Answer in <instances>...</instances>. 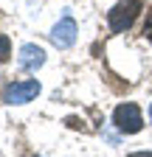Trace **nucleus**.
I'll return each mask as SVG.
<instances>
[{
    "label": "nucleus",
    "mask_w": 152,
    "mask_h": 157,
    "mask_svg": "<svg viewBox=\"0 0 152 157\" xmlns=\"http://www.w3.org/2000/svg\"><path fill=\"white\" fill-rule=\"evenodd\" d=\"M141 11H144V0H118V3L107 11L110 31H113V34L127 31V28L138 20V14H141Z\"/></svg>",
    "instance_id": "obj_1"
},
{
    "label": "nucleus",
    "mask_w": 152,
    "mask_h": 157,
    "mask_svg": "<svg viewBox=\"0 0 152 157\" xmlns=\"http://www.w3.org/2000/svg\"><path fill=\"white\" fill-rule=\"evenodd\" d=\"M113 124L118 126V132L124 135H135L144 129V118H141V109L135 104H118L116 112H113Z\"/></svg>",
    "instance_id": "obj_2"
},
{
    "label": "nucleus",
    "mask_w": 152,
    "mask_h": 157,
    "mask_svg": "<svg viewBox=\"0 0 152 157\" xmlns=\"http://www.w3.org/2000/svg\"><path fill=\"white\" fill-rule=\"evenodd\" d=\"M40 93V82L37 78H28V82H14L3 90V101L6 104H26L31 98H37Z\"/></svg>",
    "instance_id": "obj_3"
},
{
    "label": "nucleus",
    "mask_w": 152,
    "mask_h": 157,
    "mask_svg": "<svg viewBox=\"0 0 152 157\" xmlns=\"http://www.w3.org/2000/svg\"><path fill=\"white\" fill-rule=\"evenodd\" d=\"M17 65H20V70L26 73H37L42 65H45V51L40 45H23L20 48V56H17Z\"/></svg>",
    "instance_id": "obj_4"
},
{
    "label": "nucleus",
    "mask_w": 152,
    "mask_h": 157,
    "mask_svg": "<svg viewBox=\"0 0 152 157\" xmlns=\"http://www.w3.org/2000/svg\"><path fill=\"white\" fill-rule=\"evenodd\" d=\"M51 42L56 45V48H70L73 42H76V23H73V17H62L59 23L54 25V31H51Z\"/></svg>",
    "instance_id": "obj_5"
},
{
    "label": "nucleus",
    "mask_w": 152,
    "mask_h": 157,
    "mask_svg": "<svg viewBox=\"0 0 152 157\" xmlns=\"http://www.w3.org/2000/svg\"><path fill=\"white\" fill-rule=\"evenodd\" d=\"M9 56H11V42L6 34H0V62H6Z\"/></svg>",
    "instance_id": "obj_6"
},
{
    "label": "nucleus",
    "mask_w": 152,
    "mask_h": 157,
    "mask_svg": "<svg viewBox=\"0 0 152 157\" xmlns=\"http://www.w3.org/2000/svg\"><path fill=\"white\" fill-rule=\"evenodd\" d=\"M144 36L152 42V9H149V14H146V25H144Z\"/></svg>",
    "instance_id": "obj_7"
},
{
    "label": "nucleus",
    "mask_w": 152,
    "mask_h": 157,
    "mask_svg": "<svg viewBox=\"0 0 152 157\" xmlns=\"http://www.w3.org/2000/svg\"><path fill=\"white\" fill-rule=\"evenodd\" d=\"M130 157H152V151H132Z\"/></svg>",
    "instance_id": "obj_8"
},
{
    "label": "nucleus",
    "mask_w": 152,
    "mask_h": 157,
    "mask_svg": "<svg viewBox=\"0 0 152 157\" xmlns=\"http://www.w3.org/2000/svg\"><path fill=\"white\" fill-rule=\"evenodd\" d=\"M149 118H152V109H149Z\"/></svg>",
    "instance_id": "obj_9"
}]
</instances>
